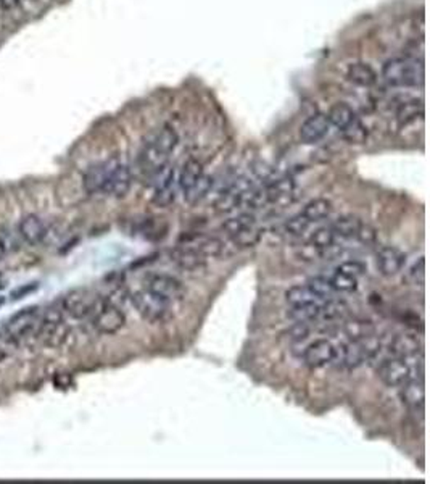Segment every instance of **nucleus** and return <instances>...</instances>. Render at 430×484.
I'll use <instances>...</instances> for the list:
<instances>
[{
    "instance_id": "nucleus-20",
    "label": "nucleus",
    "mask_w": 430,
    "mask_h": 484,
    "mask_svg": "<svg viewBox=\"0 0 430 484\" xmlns=\"http://www.w3.org/2000/svg\"><path fill=\"white\" fill-rule=\"evenodd\" d=\"M171 260H173L179 268L187 270V271H196L205 267L206 258L200 255V253L193 252L191 249H184V247H179L171 252Z\"/></svg>"
},
{
    "instance_id": "nucleus-38",
    "label": "nucleus",
    "mask_w": 430,
    "mask_h": 484,
    "mask_svg": "<svg viewBox=\"0 0 430 484\" xmlns=\"http://www.w3.org/2000/svg\"><path fill=\"white\" fill-rule=\"evenodd\" d=\"M406 280H408L412 286L419 287L424 286V282H426V260H424V258H419V260L412 265L408 275H406Z\"/></svg>"
},
{
    "instance_id": "nucleus-18",
    "label": "nucleus",
    "mask_w": 430,
    "mask_h": 484,
    "mask_svg": "<svg viewBox=\"0 0 430 484\" xmlns=\"http://www.w3.org/2000/svg\"><path fill=\"white\" fill-rule=\"evenodd\" d=\"M18 233L23 238V241H26L28 244L38 246L45 239L47 226L43 221V218H40L39 215L29 214L26 216H23L20 220Z\"/></svg>"
},
{
    "instance_id": "nucleus-14",
    "label": "nucleus",
    "mask_w": 430,
    "mask_h": 484,
    "mask_svg": "<svg viewBox=\"0 0 430 484\" xmlns=\"http://www.w3.org/2000/svg\"><path fill=\"white\" fill-rule=\"evenodd\" d=\"M337 358V349L327 339L315 341L303 352V362L310 368H324L331 365Z\"/></svg>"
},
{
    "instance_id": "nucleus-42",
    "label": "nucleus",
    "mask_w": 430,
    "mask_h": 484,
    "mask_svg": "<svg viewBox=\"0 0 430 484\" xmlns=\"http://www.w3.org/2000/svg\"><path fill=\"white\" fill-rule=\"evenodd\" d=\"M339 271H344V273L346 275H351V276H355V278H359V276L366 273V267H364L363 263L351 260V262L341 263L339 267Z\"/></svg>"
},
{
    "instance_id": "nucleus-4",
    "label": "nucleus",
    "mask_w": 430,
    "mask_h": 484,
    "mask_svg": "<svg viewBox=\"0 0 430 484\" xmlns=\"http://www.w3.org/2000/svg\"><path fill=\"white\" fill-rule=\"evenodd\" d=\"M131 300L135 310L139 312V315L147 321L163 323L171 317V307H173V304L168 302L166 299L150 292L149 289L134 292Z\"/></svg>"
},
{
    "instance_id": "nucleus-31",
    "label": "nucleus",
    "mask_w": 430,
    "mask_h": 484,
    "mask_svg": "<svg viewBox=\"0 0 430 484\" xmlns=\"http://www.w3.org/2000/svg\"><path fill=\"white\" fill-rule=\"evenodd\" d=\"M306 286L310 287V291L315 294L317 300H329L335 296V289L331 285V280L322 278V276L311 278Z\"/></svg>"
},
{
    "instance_id": "nucleus-28",
    "label": "nucleus",
    "mask_w": 430,
    "mask_h": 484,
    "mask_svg": "<svg viewBox=\"0 0 430 484\" xmlns=\"http://www.w3.org/2000/svg\"><path fill=\"white\" fill-rule=\"evenodd\" d=\"M242 199H244L242 194H239L235 189L227 186L225 189V192H221L220 197L216 199L215 209L216 211H220V214H231L235 209L242 207Z\"/></svg>"
},
{
    "instance_id": "nucleus-11",
    "label": "nucleus",
    "mask_w": 430,
    "mask_h": 484,
    "mask_svg": "<svg viewBox=\"0 0 430 484\" xmlns=\"http://www.w3.org/2000/svg\"><path fill=\"white\" fill-rule=\"evenodd\" d=\"M145 289H149L150 292L157 294L163 299H166L168 302L174 304L184 299L186 296V287L179 280L173 278L169 275H153L147 280Z\"/></svg>"
},
{
    "instance_id": "nucleus-13",
    "label": "nucleus",
    "mask_w": 430,
    "mask_h": 484,
    "mask_svg": "<svg viewBox=\"0 0 430 484\" xmlns=\"http://www.w3.org/2000/svg\"><path fill=\"white\" fill-rule=\"evenodd\" d=\"M263 187L268 204L287 205L295 197V182L288 176H273Z\"/></svg>"
},
{
    "instance_id": "nucleus-36",
    "label": "nucleus",
    "mask_w": 430,
    "mask_h": 484,
    "mask_svg": "<svg viewBox=\"0 0 430 484\" xmlns=\"http://www.w3.org/2000/svg\"><path fill=\"white\" fill-rule=\"evenodd\" d=\"M331 285L335 289V292H353L358 287V278L337 270V273L332 276Z\"/></svg>"
},
{
    "instance_id": "nucleus-24",
    "label": "nucleus",
    "mask_w": 430,
    "mask_h": 484,
    "mask_svg": "<svg viewBox=\"0 0 430 484\" xmlns=\"http://www.w3.org/2000/svg\"><path fill=\"white\" fill-rule=\"evenodd\" d=\"M361 224H363V221L359 220L358 216L345 215V216L337 218L331 228L335 234V238L353 239V238H356V234L359 231V228H361Z\"/></svg>"
},
{
    "instance_id": "nucleus-19",
    "label": "nucleus",
    "mask_w": 430,
    "mask_h": 484,
    "mask_svg": "<svg viewBox=\"0 0 430 484\" xmlns=\"http://www.w3.org/2000/svg\"><path fill=\"white\" fill-rule=\"evenodd\" d=\"M390 351L397 357L402 358H409L414 357L417 353L422 352V341L419 336L411 334V333H403L395 336V339L390 344Z\"/></svg>"
},
{
    "instance_id": "nucleus-1",
    "label": "nucleus",
    "mask_w": 430,
    "mask_h": 484,
    "mask_svg": "<svg viewBox=\"0 0 430 484\" xmlns=\"http://www.w3.org/2000/svg\"><path fill=\"white\" fill-rule=\"evenodd\" d=\"M179 143L178 134L168 126L162 128L152 139L147 141L139 155V167L145 175L152 173L162 165L168 163V158Z\"/></svg>"
},
{
    "instance_id": "nucleus-30",
    "label": "nucleus",
    "mask_w": 430,
    "mask_h": 484,
    "mask_svg": "<svg viewBox=\"0 0 430 484\" xmlns=\"http://www.w3.org/2000/svg\"><path fill=\"white\" fill-rule=\"evenodd\" d=\"M255 224H256V218L251 214H240L225 221V224H222V229H225V233L229 236V238H234L235 234H239L240 231H244V229L250 226H255Z\"/></svg>"
},
{
    "instance_id": "nucleus-8",
    "label": "nucleus",
    "mask_w": 430,
    "mask_h": 484,
    "mask_svg": "<svg viewBox=\"0 0 430 484\" xmlns=\"http://www.w3.org/2000/svg\"><path fill=\"white\" fill-rule=\"evenodd\" d=\"M40 315L43 314H40L38 307H28V309H23L18 312V314H15L13 317H11L7 321V324H5V328L2 329V331L7 336H10L13 341L20 342L21 339H25L33 333H36Z\"/></svg>"
},
{
    "instance_id": "nucleus-12",
    "label": "nucleus",
    "mask_w": 430,
    "mask_h": 484,
    "mask_svg": "<svg viewBox=\"0 0 430 484\" xmlns=\"http://www.w3.org/2000/svg\"><path fill=\"white\" fill-rule=\"evenodd\" d=\"M179 247L184 249H191L193 252L200 253L205 258H213L220 257L225 249V244L213 236H205V234H186L179 239Z\"/></svg>"
},
{
    "instance_id": "nucleus-2",
    "label": "nucleus",
    "mask_w": 430,
    "mask_h": 484,
    "mask_svg": "<svg viewBox=\"0 0 430 484\" xmlns=\"http://www.w3.org/2000/svg\"><path fill=\"white\" fill-rule=\"evenodd\" d=\"M382 78L392 87H419L424 84V62L414 57H397L382 67Z\"/></svg>"
},
{
    "instance_id": "nucleus-44",
    "label": "nucleus",
    "mask_w": 430,
    "mask_h": 484,
    "mask_svg": "<svg viewBox=\"0 0 430 484\" xmlns=\"http://www.w3.org/2000/svg\"><path fill=\"white\" fill-rule=\"evenodd\" d=\"M7 242H5V239L0 236V260H4L5 255H7Z\"/></svg>"
},
{
    "instance_id": "nucleus-41",
    "label": "nucleus",
    "mask_w": 430,
    "mask_h": 484,
    "mask_svg": "<svg viewBox=\"0 0 430 484\" xmlns=\"http://www.w3.org/2000/svg\"><path fill=\"white\" fill-rule=\"evenodd\" d=\"M355 239H358L364 246H373V244H375V241H377V233L373 226H369V224L363 223Z\"/></svg>"
},
{
    "instance_id": "nucleus-34",
    "label": "nucleus",
    "mask_w": 430,
    "mask_h": 484,
    "mask_svg": "<svg viewBox=\"0 0 430 484\" xmlns=\"http://www.w3.org/2000/svg\"><path fill=\"white\" fill-rule=\"evenodd\" d=\"M285 300L288 305H302L310 302H317V299L313 292L310 291L308 286H293L285 292Z\"/></svg>"
},
{
    "instance_id": "nucleus-37",
    "label": "nucleus",
    "mask_w": 430,
    "mask_h": 484,
    "mask_svg": "<svg viewBox=\"0 0 430 484\" xmlns=\"http://www.w3.org/2000/svg\"><path fill=\"white\" fill-rule=\"evenodd\" d=\"M310 221L308 218H306L303 214L295 215L292 218H288L285 221L284 228H285V233L290 234V236H302L303 233H306V229L310 228Z\"/></svg>"
},
{
    "instance_id": "nucleus-17",
    "label": "nucleus",
    "mask_w": 430,
    "mask_h": 484,
    "mask_svg": "<svg viewBox=\"0 0 430 484\" xmlns=\"http://www.w3.org/2000/svg\"><path fill=\"white\" fill-rule=\"evenodd\" d=\"M402 389V400L411 412L422 413L424 405H426V387H424V380L421 378H409L404 385L400 386Z\"/></svg>"
},
{
    "instance_id": "nucleus-40",
    "label": "nucleus",
    "mask_w": 430,
    "mask_h": 484,
    "mask_svg": "<svg viewBox=\"0 0 430 484\" xmlns=\"http://www.w3.org/2000/svg\"><path fill=\"white\" fill-rule=\"evenodd\" d=\"M174 199H176L174 185L166 187V189H162V191H157L155 194H153V204H157L158 207H168L174 202Z\"/></svg>"
},
{
    "instance_id": "nucleus-5",
    "label": "nucleus",
    "mask_w": 430,
    "mask_h": 484,
    "mask_svg": "<svg viewBox=\"0 0 430 484\" xmlns=\"http://www.w3.org/2000/svg\"><path fill=\"white\" fill-rule=\"evenodd\" d=\"M69 329L63 320L62 309H49L45 314L40 315L36 334L40 342L49 347H60L68 338Z\"/></svg>"
},
{
    "instance_id": "nucleus-21",
    "label": "nucleus",
    "mask_w": 430,
    "mask_h": 484,
    "mask_svg": "<svg viewBox=\"0 0 430 484\" xmlns=\"http://www.w3.org/2000/svg\"><path fill=\"white\" fill-rule=\"evenodd\" d=\"M346 79L359 87H370L377 82V75L368 63H351L346 70Z\"/></svg>"
},
{
    "instance_id": "nucleus-23",
    "label": "nucleus",
    "mask_w": 430,
    "mask_h": 484,
    "mask_svg": "<svg viewBox=\"0 0 430 484\" xmlns=\"http://www.w3.org/2000/svg\"><path fill=\"white\" fill-rule=\"evenodd\" d=\"M211 187H213V178L210 175H202L200 178L193 182V185L184 191V199L188 205H197L198 202L208 196Z\"/></svg>"
},
{
    "instance_id": "nucleus-22",
    "label": "nucleus",
    "mask_w": 430,
    "mask_h": 484,
    "mask_svg": "<svg viewBox=\"0 0 430 484\" xmlns=\"http://www.w3.org/2000/svg\"><path fill=\"white\" fill-rule=\"evenodd\" d=\"M147 178H149L147 181H149V186L153 189V191L155 192L162 191V189H166L174 185L176 170L173 165L164 163L160 168H157L155 171H152V173L147 175Z\"/></svg>"
},
{
    "instance_id": "nucleus-32",
    "label": "nucleus",
    "mask_w": 430,
    "mask_h": 484,
    "mask_svg": "<svg viewBox=\"0 0 430 484\" xmlns=\"http://www.w3.org/2000/svg\"><path fill=\"white\" fill-rule=\"evenodd\" d=\"M346 310H349V307H346L345 302H340V300H335V299H329V300H324V305H321L319 317L317 318H322V320H326V321L339 320V318L345 315Z\"/></svg>"
},
{
    "instance_id": "nucleus-6",
    "label": "nucleus",
    "mask_w": 430,
    "mask_h": 484,
    "mask_svg": "<svg viewBox=\"0 0 430 484\" xmlns=\"http://www.w3.org/2000/svg\"><path fill=\"white\" fill-rule=\"evenodd\" d=\"M102 300L103 299H100L98 294L87 287L73 289L63 297L62 310L72 318H76V320H84V318L94 315V312L102 304Z\"/></svg>"
},
{
    "instance_id": "nucleus-26",
    "label": "nucleus",
    "mask_w": 430,
    "mask_h": 484,
    "mask_svg": "<svg viewBox=\"0 0 430 484\" xmlns=\"http://www.w3.org/2000/svg\"><path fill=\"white\" fill-rule=\"evenodd\" d=\"M332 211V204L327 199H315L305 205L303 215L308 218L310 223H317L326 220Z\"/></svg>"
},
{
    "instance_id": "nucleus-10",
    "label": "nucleus",
    "mask_w": 430,
    "mask_h": 484,
    "mask_svg": "<svg viewBox=\"0 0 430 484\" xmlns=\"http://www.w3.org/2000/svg\"><path fill=\"white\" fill-rule=\"evenodd\" d=\"M377 376L388 387H400L411 378V368L406 358L392 357L385 358L377 368Z\"/></svg>"
},
{
    "instance_id": "nucleus-9",
    "label": "nucleus",
    "mask_w": 430,
    "mask_h": 484,
    "mask_svg": "<svg viewBox=\"0 0 430 484\" xmlns=\"http://www.w3.org/2000/svg\"><path fill=\"white\" fill-rule=\"evenodd\" d=\"M121 163V160L118 157H111L108 160H103L97 165H92V167L86 171L84 180H82V185L87 194H103L105 187H107L108 181L111 178V175L115 173V170L118 165Z\"/></svg>"
},
{
    "instance_id": "nucleus-43",
    "label": "nucleus",
    "mask_w": 430,
    "mask_h": 484,
    "mask_svg": "<svg viewBox=\"0 0 430 484\" xmlns=\"http://www.w3.org/2000/svg\"><path fill=\"white\" fill-rule=\"evenodd\" d=\"M23 0H0V7H2V11H13V10H18L21 7Z\"/></svg>"
},
{
    "instance_id": "nucleus-15",
    "label": "nucleus",
    "mask_w": 430,
    "mask_h": 484,
    "mask_svg": "<svg viewBox=\"0 0 430 484\" xmlns=\"http://www.w3.org/2000/svg\"><path fill=\"white\" fill-rule=\"evenodd\" d=\"M406 255L397 247H380L375 255V265L384 276H395L404 268Z\"/></svg>"
},
{
    "instance_id": "nucleus-3",
    "label": "nucleus",
    "mask_w": 430,
    "mask_h": 484,
    "mask_svg": "<svg viewBox=\"0 0 430 484\" xmlns=\"http://www.w3.org/2000/svg\"><path fill=\"white\" fill-rule=\"evenodd\" d=\"M331 126L337 128L345 141L350 144H363L368 139V129L359 120L355 109L345 102L334 104L327 114Z\"/></svg>"
},
{
    "instance_id": "nucleus-25",
    "label": "nucleus",
    "mask_w": 430,
    "mask_h": 484,
    "mask_svg": "<svg viewBox=\"0 0 430 484\" xmlns=\"http://www.w3.org/2000/svg\"><path fill=\"white\" fill-rule=\"evenodd\" d=\"M341 331L349 338L350 341L363 339L366 336L374 334V326L369 320H361V318H351V320H346L341 326Z\"/></svg>"
},
{
    "instance_id": "nucleus-29",
    "label": "nucleus",
    "mask_w": 430,
    "mask_h": 484,
    "mask_svg": "<svg viewBox=\"0 0 430 484\" xmlns=\"http://www.w3.org/2000/svg\"><path fill=\"white\" fill-rule=\"evenodd\" d=\"M319 309L321 305L317 302H310V304H302V305H290V310L287 312V317L293 321L300 323H310L317 320L319 317Z\"/></svg>"
},
{
    "instance_id": "nucleus-7",
    "label": "nucleus",
    "mask_w": 430,
    "mask_h": 484,
    "mask_svg": "<svg viewBox=\"0 0 430 484\" xmlns=\"http://www.w3.org/2000/svg\"><path fill=\"white\" fill-rule=\"evenodd\" d=\"M92 318V326L97 329L100 334H115L126 324V315L120 307L108 302V300H102V304L97 307V310L94 312Z\"/></svg>"
},
{
    "instance_id": "nucleus-33",
    "label": "nucleus",
    "mask_w": 430,
    "mask_h": 484,
    "mask_svg": "<svg viewBox=\"0 0 430 484\" xmlns=\"http://www.w3.org/2000/svg\"><path fill=\"white\" fill-rule=\"evenodd\" d=\"M335 239L337 238H335L332 228L326 226V228L316 229L313 236H311L310 242H311V246L316 247L317 251H321L324 253V252H327L329 249H332L334 244H335Z\"/></svg>"
},
{
    "instance_id": "nucleus-35",
    "label": "nucleus",
    "mask_w": 430,
    "mask_h": 484,
    "mask_svg": "<svg viewBox=\"0 0 430 484\" xmlns=\"http://www.w3.org/2000/svg\"><path fill=\"white\" fill-rule=\"evenodd\" d=\"M260 238H261V231L256 228V224H255V226H250L244 229V231H240L239 234H235L234 238H231V241L237 247H242V249H245V247H253L255 244H258V242H260Z\"/></svg>"
},
{
    "instance_id": "nucleus-39",
    "label": "nucleus",
    "mask_w": 430,
    "mask_h": 484,
    "mask_svg": "<svg viewBox=\"0 0 430 484\" xmlns=\"http://www.w3.org/2000/svg\"><path fill=\"white\" fill-rule=\"evenodd\" d=\"M310 331H311V329L308 326V323L297 321L287 331V338H288V341H292V342H303L305 339H308Z\"/></svg>"
},
{
    "instance_id": "nucleus-16",
    "label": "nucleus",
    "mask_w": 430,
    "mask_h": 484,
    "mask_svg": "<svg viewBox=\"0 0 430 484\" xmlns=\"http://www.w3.org/2000/svg\"><path fill=\"white\" fill-rule=\"evenodd\" d=\"M331 128V121L326 114H315L300 128V139L305 144H316L326 138Z\"/></svg>"
},
{
    "instance_id": "nucleus-27",
    "label": "nucleus",
    "mask_w": 430,
    "mask_h": 484,
    "mask_svg": "<svg viewBox=\"0 0 430 484\" xmlns=\"http://www.w3.org/2000/svg\"><path fill=\"white\" fill-rule=\"evenodd\" d=\"M202 175H203L202 163L196 160V158H188V160L184 163V167H182L181 173H179L178 186L181 187V191L182 192L187 191V189L191 187Z\"/></svg>"
}]
</instances>
